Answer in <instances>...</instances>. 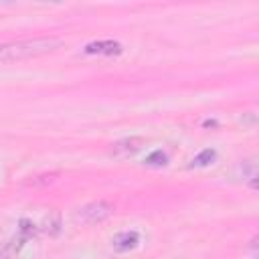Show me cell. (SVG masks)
<instances>
[{
	"mask_svg": "<svg viewBox=\"0 0 259 259\" xmlns=\"http://www.w3.org/2000/svg\"><path fill=\"white\" fill-rule=\"evenodd\" d=\"M24 241H28L24 235H16V237H12V239H8L2 247H0V259H12L20 249H22V245H24Z\"/></svg>",
	"mask_w": 259,
	"mask_h": 259,
	"instance_id": "8992f818",
	"label": "cell"
},
{
	"mask_svg": "<svg viewBox=\"0 0 259 259\" xmlns=\"http://www.w3.org/2000/svg\"><path fill=\"white\" fill-rule=\"evenodd\" d=\"M146 164H148V166H166V164H168V156H166L162 150H156V152H152V154L146 158Z\"/></svg>",
	"mask_w": 259,
	"mask_h": 259,
	"instance_id": "9c48e42d",
	"label": "cell"
},
{
	"mask_svg": "<svg viewBox=\"0 0 259 259\" xmlns=\"http://www.w3.org/2000/svg\"><path fill=\"white\" fill-rule=\"evenodd\" d=\"M85 55H105V57H117L123 53V45L117 40H93L85 45Z\"/></svg>",
	"mask_w": 259,
	"mask_h": 259,
	"instance_id": "3957f363",
	"label": "cell"
},
{
	"mask_svg": "<svg viewBox=\"0 0 259 259\" xmlns=\"http://www.w3.org/2000/svg\"><path fill=\"white\" fill-rule=\"evenodd\" d=\"M42 231H45L49 237L59 235V231H61V217H59L57 210H51V212L45 217V221H42Z\"/></svg>",
	"mask_w": 259,
	"mask_h": 259,
	"instance_id": "52a82bcc",
	"label": "cell"
},
{
	"mask_svg": "<svg viewBox=\"0 0 259 259\" xmlns=\"http://www.w3.org/2000/svg\"><path fill=\"white\" fill-rule=\"evenodd\" d=\"M20 235H24L26 239H30L34 233H36V227L28 221V219H20V231H18Z\"/></svg>",
	"mask_w": 259,
	"mask_h": 259,
	"instance_id": "30bf717a",
	"label": "cell"
},
{
	"mask_svg": "<svg viewBox=\"0 0 259 259\" xmlns=\"http://www.w3.org/2000/svg\"><path fill=\"white\" fill-rule=\"evenodd\" d=\"M140 243V235L136 231H123V233H117L113 239H111V245L117 253H125V251H132L136 249Z\"/></svg>",
	"mask_w": 259,
	"mask_h": 259,
	"instance_id": "5b68a950",
	"label": "cell"
},
{
	"mask_svg": "<svg viewBox=\"0 0 259 259\" xmlns=\"http://www.w3.org/2000/svg\"><path fill=\"white\" fill-rule=\"evenodd\" d=\"M61 47H63V40L57 36H34V38L4 42V45H0V65L45 57V55L59 51Z\"/></svg>",
	"mask_w": 259,
	"mask_h": 259,
	"instance_id": "6da1fadb",
	"label": "cell"
},
{
	"mask_svg": "<svg viewBox=\"0 0 259 259\" xmlns=\"http://www.w3.org/2000/svg\"><path fill=\"white\" fill-rule=\"evenodd\" d=\"M142 146H144V138H123V140L111 144L109 154L115 158H127L132 154H136L138 150H142Z\"/></svg>",
	"mask_w": 259,
	"mask_h": 259,
	"instance_id": "277c9868",
	"label": "cell"
},
{
	"mask_svg": "<svg viewBox=\"0 0 259 259\" xmlns=\"http://www.w3.org/2000/svg\"><path fill=\"white\" fill-rule=\"evenodd\" d=\"M214 160H217V152L208 148V150H202L200 154H196V156L192 158V164H190V166H192V168H204V166H210Z\"/></svg>",
	"mask_w": 259,
	"mask_h": 259,
	"instance_id": "ba28073f",
	"label": "cell"
},
{
	"mask_svg": "<svg viewBox=\"0 0 259 259\" xmlns=\"http://www.w3.org/2000/svg\"><path fill=\"white\" fill-rule=\"evenodd\" d=\"M111 212H113V204L111 202L93 200V202H87L85 206H81L75 212V219L81 221L83 225H97V223H103L105 219H109Z\"/></svg>",
	"mask_w": 259,
	"mask_h": 259,
	"instance_id": "7a4b0ae2",
	"label": "cell"
}]
</instances>
